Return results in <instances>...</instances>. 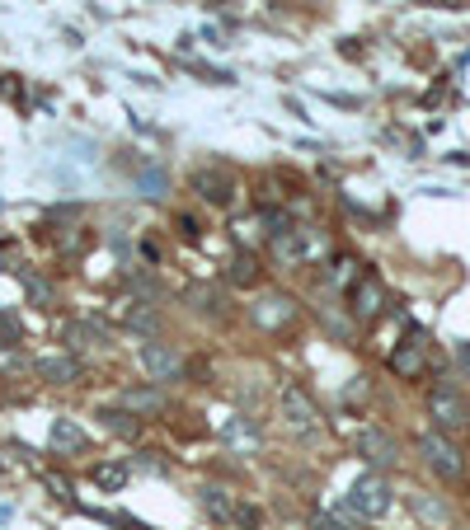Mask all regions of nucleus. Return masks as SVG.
<instances>
[{"mask_svg":"<svg viewBox=\"0 0 470 530\" xmlns=\"http://www.w3.org/2000/svg\"><path fill=\"white\" fill-rule=\"evenodd\" d=\"M390 484L381 474H362V479H352V488H348V507L358 512L362 521H381L390 512Z\"/></svg>","mask_w":470,"mask_h":530,"instance_id":"obj_1","label":"nucleus"},{"mask_svg":"<svg viewBox=\"0 0 470 530\" xmlns=\"http://www.w3.org/2000/svg\"><path fill=\"white\" fill-rule=\"evenodd\" d=\"M428 418L437 423V432H461L470 423V404L461 399L456 385H433L428 395Z\"/></svg>","mask_w":470,"mask_h":530,"instance_id":"obj_2","label":"nucleus"},{"mask_svg":"<svg viewBox=\"0 0 470 530\" xmlns=\"http://www.w3.org/2000/svg\"><path fill=\"white\" fill-rule=\"evenodd\" d=\"M277 408H282V423H287L292 432H315L320 427V408L311 404V395H306L301 385H282Z\"/></svg>","mask_w":470,"mask_h":530,"instance_id":"obj_3","label":"nucleus"},{"mask_svg":"<svg viewBox=\"0 0 470 530\" xmlns=\"http://www.w3.org/2000/svg\"><path fill=\"white\" fill-rule=\"evenodd\" d=\"M418 455H423V465H428L437 479H456L461 474V451L446 442V432H428V437H418Z\"/></svg>","mask_w":470,"mask_h":530,"instance_id":"obj_4","label":"nucleus"},{"mask_svg":"<svg viewBox=\"0 0 470 530\" xmlns=\"http://www.w3.org/2000/svg\"><path fill=\"white\" fill-rule=\"evenodd\" d=\"M141 371H146L155 385L179 380L183 376V357L174 348H164V343H146V348H141Z\"/></svg>","mask_w":470,"mask_h":530,"instance_id":"obj_5","label":"nucleus"},{"mask_svg":"<svg viewBox=\"0 0 470 530\" xmlns=\"http://www.w3.org/2000/svg\"><path fill=\"white\" fill-rule=\"evenodd\" d=\"M358 451H362V460H367V465H376V470H390V465L400 460L395 437H390V432H381V427H362Z\"/></svg>","mask_w":470,"mask_h":530,"instance_id":"obj_6","label":"nucleus"},{"mask_svg":"<svg viewBox=\"0 0 470 530\" xmlns=\"http://www.w3.org/2000/svg\"><path fill=\"white\" fill-rule=\"evenodd\" d=\"M193 192H198L202 202H212V207H230L235 179H230L226 170H198V174H193Z\"/></svg>","mask_w":470,"mask_h":530,"instance_id":"obj_7","label":"nucleus"},{"mask_svg":"<svg viewBox=\"0 0 470 530\" xmlns=\"http://www.w3.org/2000/svg\"><path fill=\"white\" fill-rule=\"evenodd\" d=\"M164 404H170V399H164V390H160V385H127V390H123V408H127V414H164Z\"/></svg>","mask_w":470,"mask_h":530,"instance_id":"obj_8","label":"nucleus"},{"mask_svg":"<svg viewBox=\"0 0 470 530\" xmlns=\"http://www.w3.org/2000/svg\"><path fill=\"white\" fill-rule=\"evenodd\" d=\"M38 376H42V380H52V385H76L85 371H80V361H76V357L57 352V357H42V361H38Z\"/></svg>","mask_w":470,"mask_h":530,"instance_id":"obj_9","label":"nucleus"},{"mask_svg":"<svg viewBox=\"0 0 470 530\" xmlns=\"http://www.w3.org/2000/svg\"><path fill=\"white\" fill-rule=\"evenodd\" d=\"M352 315H358V320H376V315H381V282H376V277H362L358 286H352Z\"/></svg>","mask_w":470,"mask_h":530,"instance_id":"obj_10","label":"nucleus"},{"mask_svg":"<svg viewBox=\"0 0 470 530\" xmlns=\"http://www.w3.org/2000/svg\"><path fill=\"white\" fill-rule=\"evenodd\" d=\"M47 442H52V451H70V455H76V451H85L89 446V437H85V432L76 427V423H70V418H57L52 423V432H47Z\"/></svg>","mask_w":470,"mask_h":530,"instance_id":"obj_11","label":"nucleus"},{"mask_svg":"<svg viewBox=\"0 0 470 530\" xmlns=\"http://www.w3.org/2000/svg\"><path fill=\"white\" fill-rule=\"evenodd\" d=\"M221 437H226L235 451H245V455H254V451H258V427H254L249 418H230V423L221 427Z\"/></svg>","mask_w":470,"mask_h":530,"instance_id":"obj_12","label":"nucleus"},{"mask_svg":"<svg viewBox=\"0 0 470 530\" xmlns=\"http://www.w3.org/2000/svg\"><path fill=\"white\" fill-rule=\"evenodd\" d=\"M99 423L113 432V437H136V432H141V418L136 414H127V408H99Z\"/></svg>","mask_w":470,"mask_h":530,"instance_id":"obj_13","label":"nucleus"},{"mask_svg":"<svg viewBox=\"0 0 470 530\" xmlns=\"http://www.w3.org/2000/svg\"><path fill=\"white\" fill-rule=\"evenodd\" d=\"M183 301L193 305L198 315H221V310H226V296L217 292V286H188V292H183Z\"/></svg>","mask_w":470,"mask_h":530,"instance_id":"obj_14","label":"nucleus"},{"mask_svg":"<svg viewBox=\"0 0 470 530\" xmlns=\"http://www.w3.org/2000/svg\"><path fill=\"white\" fill-rule=\"evenodd\" d=\"M390 367H395L400 376H418V371H423V339H409L405 348L390 357Z\"/></svg>","mask_w":470,"mask_h":530,"instance_id":"obj_15","label":"nucleus"},{"mask_svg":"<svg viewBox=\"0 0 470 530\" xmlns=\"http://www.w3.org/2000/svg\"><path fill=\"white\" fill-rule=\"evenodd\" d=\"M127 465H94V488H104V493H123L127 488Z\"/></svg>","mask_w":470,"mask_h":530,"instance_id":"obj_16","label":"nucleus"},{"mask_svg":"<svg viewBox=\"0 0 470 530\" xmlns=\"http://www.w3.org/2000/svg\"><path fill=\"white\" fill-rule=\"evenodd\" d=\"M254 320L264 324V329H273V324H282V320H292V301H287V296H268L264 310H258Z\"/></svg>","mask_w":470,"mask_h":530,"instance_id":"obj_17","label":"nucleus"},{"mask_svg":"<svg viewBox=\"0 0 470 530\" xmlns=\"http://www.w3.org/2000/svg\"><path fill=\"white\" fill-rule=\"evenodd\" d=\"M258 277H264V268H258V258L240 254V258L230 263V282H235V286H254Z\"/></svg>","mask_w":470,"mask_h":530,"instance_id":"obj_18","label":"nucleus"},{"mask_svg":"<svg viewBox=\"0 0 470 530\" xmlns=\"http://www.w3.org/2000/svg\"><path fill=\"white\" fill-rule=\"evenodd\" d=\"M136 188L146 192V198H164L170 179H164V170H141V174H136Z\"/></svg>","mask_w":470,"mask_h":530,"instance_id":"obj_19","label":"nucleus"},{"mask_svg":"<svg viewBox=\"0 0 470 530\" xmlns=\"http://www.w3.org/2000/svg\"><path fill=\"white\" fill-rule=\"evenodd\" d=\"M202 507H207L212 516H221V521L230 516V502H226V493H221V488H202Z\"/></svg>","mask_w":470,"mask_h":530,"instance_id":"obj_20","label":"nucleus"},{"mask_svg":"<svg viewBox=\"0 0 470 530\" xmlns=\"http://www.w3.org/2000/svg\"><path fill=\"white\" fill-rule=\"evenodd\" d=\"M127 324H132V329L155 333V315H151V310H127Z\"/></svg>","mask_w":470,"mask_h":530,"instance_id":"obj_21","label":"nucleus"},{"mask_svg":"<svg viewBox=\"0 0 470 530\" xmlns=\"http://www.w3.org/2000/svg\"><path fill=\"white\" fill-rule=\"evenodd\" d=\"M29 292H33V296H38L42 305H47V301H52V286H47V282H38V277L29 282Z\"/></svg>","mask_w":470,"mask_h":530,"instance_id":"obj_22","label":"nucleus"},{"mask_svg":"<svg viewBox=\"0 0 470 530\" xmlns=\"http://www.w3.org/2000/svg\"><path fill=\"white\" fill-rule=\"evenodd\" d=\"M456 361H461V371H465V380H470V343H456Z\"/></svg>","mask_w":470,"mask_h":530,"instance_id":"obj_23","label":"nucleus"},{"mask_svg":"<svg viewBox=\"0 0 470 530\" xmlns=\"http://www.w3.org/2000/svg\"><path fill=\"white\" fill-rule=\"evenodd\" d=\"M179 226H183L188 239H198V221H193V216H179Z\"/></svg>","mask_w":470,"mask_h":530,"instance_id":"obj_24","label":"nucleus"},{"mask_svg":"<svg viewBox=\"0 0 470 530\" xmlns=\"http://www.w3.org/2000/svg\"><path fill=\"white\" fill-rule=\"evenodd\" d=\"M235 516H240L245 525H258V512H254V507H235Z\"/></svg>","mask_w":470,"mask_h":530,"instance_id":"obj_25","label":"nucleus"},{"mask_svg":"<svg viewBox=\"0 0 470 530\" xmlns=\"http://www.w3.org/2000/svg\"><path fill=\"white\" fill-rule=\"evenodd\" d=\"M315 530H343L334 516H315Z\"/></svg>","mask_w":470,"mask_h":530,"instance_id":"obj_26","label":"nucleus"}]
</instances>
